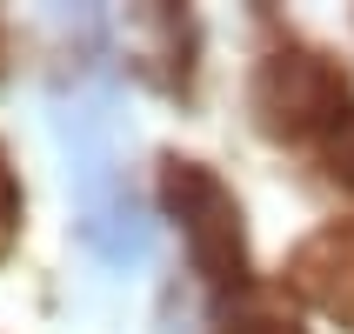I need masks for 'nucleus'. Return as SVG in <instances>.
Here are the masks:
<instances>
[{"label": "nucleus", "mask_w": 354, "mask_h": 334, "mask_svg": "<svg viewBox=\"0 0 354 334\" xmlns=\"http://www.w3.org/2000/svg\"><path fill=\"white\" fill-rule=\"evenodd\" d=\"M160 194H167V214H174L180 234H187L194 268L214 281V288H227V281L241 288V281H248V248H241V207H234V194H227L201 160H167Z\"/></svg>", "instance_id": "nucleus-1"}, {"label": "nucleus", "mask_w": 354, "mask_h": 334, "mask_svg": "<svg viewBox=\"0 0 354 334\" xmlns=\"http://www.w3.org/2000/svg\"><path fill=\"white\" fill-rule=\"evenodd\" d=\"M254 107L274 134H301L308 120H341L348 94H341V74L315 54H274L254 80Z\"/></svg>", "instance_id": "nucleus-2"}, {"label": "nucleus", "mask_w": 354, "mask_h": 334, "mask_svg": "<svg viewBox=\"0 0 354 334\" xmlns=\"http://www.w3.org/2000/svg\"><path fill=\"white\" fill-rule=\"evenodd\" d=\"M328 167H335L341 180H354V107H341L335 134H328Z\"/></svg>", "instance_id": "nucleus-3"}, {"label": "nucleus", "mask_w": 354, "mask_h": 334, "mask_svg": "<svg viewBox=\"0 0 354 334\" xmlns=\"http://www.w3.org/2000/svg\"><path fill=\"white\" fill-rule=\"evenodd\" d=\"M221 334H295V328H288V321H274V315H227V321H221Z\"/></svg>", "instance_id": "nucleus-4"}, {"label": "nucleus", "mask_w": 354, "mask_h": 334, "mask_svg": "<svg viewBox=\"0 0 354 334\" xmlns=\"http://www.w3.org/2000/svg\"><path fill=\"white\" fill-rule=\"evenodd\" d=\"M14 221H20V194H14V180H7V167H0V248L14 234Z\"/></svg>", "instance_id": "nucleus-5"}]
</instances>
